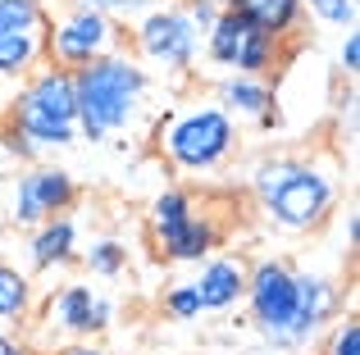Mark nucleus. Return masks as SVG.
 <instances>
[{"label": "nucleus", "mask_w": 360, "mask_h": 355, "mask_svg": "<svg viewBox=\"0 0 360 355\" xmlns=\"http://www.w3.org/2000/svg\"><path fill=\"white\" fill-rule=\"evenodd\" d=\"M78 96V142H110L146 119L150 105V69L128 51H110L73 73Z\"/></svg>", "instance_id": "nucleus-1"}, {"label": "nucleus", "mask_w": 360, "mask_h": 355, "mask_svg": "<svg viewBox=\"0 0 360 355\" xmlns=\"http://www.w3.org/2000/svg\"><path fill=\"white\" fill-rule=\"evenodd\" d=\"M192 292L201 301V310H233L246 296V264L238 255H210L196 264Z\"/></svg>", "instance_id": "nucleus-14"}, {"label": "nucleus", "mask_w": 360, "mask_h": 355, "mask_svg": "<svg viewBox=\"0 0 360 355\" xmlns=\"http://www.w3.org/2000/svg\"><path fill=\"white\" fill-rule=\"evenodd\" d=\"M32 301H37L32 278H27L18 264H5V260H0V328H18V323H27Z\"/></svg>", "instance_id": "nucleus-17"}, {"label": "nucleus", "mask_w": 360, "mask_h": 355, "mask_svg": "<svg viewBox=\"0 0 360 355\" xmlns=\"http://www.w3.org/2000/svg\"><path fill=\"white\" fill-rule=\"evenodd\" d=\"M0 355H37V351L27 347L23 337H14V333L5 328V333H0Z\"/></svg>", "instance_id": "nucleus-26"}, {"label": "nucleus", "mask_w": 360, "mask_h": 355, "mask_svg": "<svg viewBox=\"0 0 360 355\" xmlns=\"http://www.w3.org/2000/svg\"><path fill=\"white\" fill-rule=\"evenodd\" d=\"M55 355H110V351L96 347V342H69V347H60Z\"/></svg>", "instance_id": "nucleus-27"}, {"label": "nucleus", "mask_w": 360, "mask_h": 355, "mask_svg": "<svg viewBox=\"0 0 360 355\" xmlns=\"http://www.w3.org/2000/svg\"><path fill=\"white\" fill-rule=\"evenodd\" d=\"M5 123L37 151V160L51 151L78 146V96H73V73L41 64L32 69L5 105Z\"/></svg>", "instance_id": "nucleus-4"}, {"label": "nucleus", "mask_w": 360, "mask_h": 355, "mask_svg": "<svg viewBox=\"0 0 360 355\" xmlns=\"http://www.w3.org/2000/svg\"><path fill=\"white\" fill-rule=\"evenodd\" d=\"M110 51H123L119 18L96 14L87 5H64L51 18V27H46V64H55V69L78 73Z\"/></svg>", "instance_id": "nucleus-9"}, {"label": "nucleus", "mask_w": 360, "mask_h": 355, "mask_svg": "<svg viewBox=\"0 0 360 355\" xmlns=\"http://www.w3.org/2000/svg\"><path fill=\"white\" fill-rule=\"evenodd\" d=\"M69 5H87L96 14H110V18H141L146 9H155L160 0H69Z\"/></svg>", "instance_id": "nucleus-22"}, {"label": "nucleus", "mask_w": 360, "mask_h": 355, "mask_svg": "<svg viewBox=\"0 0 360 355\" xmlns=\"http://www.w3.org/2000/svg\"><path fill=\"white\" fill-rule=\"evenodd\" d=\"M201 51L214 69L224 73H251V78H269L283 64V41L269 36L264 27H255L251 18H242L238 9H219L214 23L205 27Z\"/></svg>", "instance_id": "nucleus-8"}, {"label": "nucleus", "mask_w": 360, "mask_h": 355, "mask_svg": "<svg viewBox=\"0 0 360 355\" xmlns=\"http://www.w3.org/2000/svg\"><path fill=\"white\" fill-rule=\"evenodd\" d=\"M150 241L174 264H201L219 250V223L183 187H165L150 201Z\"/></svg>", "instance_id": "nucleus-6"}, {"label": "nucleus", "mask_w": 360, "mask_h": 355, "mask_svg": "<svg viewBox=\"0 0 360 355\" xmlns=\"http://www.w3.org/2000/svg\"><path fill=\"white\" fill-rule=\"evenodd\" d=\"M41 323L69 342H91L115 323V301L87 283H64L41 301Z\"/></svg>", "instance_id": "nucleus-12"}, {"label": "nucleus", "mask_w": 360, "mask_h": 355, "mask_svg": "<svg viewBox=\"0 0 360 355\" xmlns=\"http://www.w3.org/2000/svg\"><path fill=\"white\" fill-rule=\"evenodd\" d=\"M214 105L224 114H233L238 123H264L269 128L274 119V87L269 78H251V73H224L219 87H214Z\"/></svg>", "instance_id": "nucleus-13"}, {"label": "nucleus", "mask_w": 360, "mask_h": 355, "mask_svg": "<svg viewBox=\"0 0 360 355\" xmlns=\"http://www.w3.org/2000/svg\"><path fill=\"white\" fill-rule=\"evenodd\" d=\"M319 355H360V319H356V314H347V319H333V323H328Z\"/></svg>", "instance_id": "nucleus-19"}, {"label": "nucleus", "mask_w": 360, "mask_h": 355, "mask_svg": "<svg viewBox=\"0 0 360 355\" xmlns=\"http://www.w3.org/2000/svg\"><path fill=\"white\" fill-rule=\"evenodd\" d=\"M73 201H78V182H73L69 169L60 164H23L9 187V223L18 228H37V223L55 219V214H69Z\"/></svg>", "instance_id": "nucleus-11"}, {"label": "nucleus", "mask_w": 360, "mask_h": 355, "mask_svg": "<svg viewBox=\"0 0 360 355\" xmlns=\"http://www.w3.org/2000/svg\"><path fill=\"white\" fill-rule=\"evenodd\" d=\"M251 196L278 232H315L338 210V173L319 160L274 155L251 169Z\"/></svg>", "instance_id": "nucleus-2"}, {"label": "nucleus", "mask_w": 360, "mask_h": 355, "mask_svg": "<svg viewBox=\"0 0 360 355\" xmlns=\"http://www.w3.org/2000/svg\"><path fill=\"white\" fill-rule=\"evenodd\" d=\"M27 260H32L37 274L69 269L73 260H78V219L55 214V219L37 223V228H32V241H27Z\"/></svg>", "instance_id": "nucleus-15"}, {"label": "nucleus", "mask_w": 360, "mask_h": 355, "mask_svg": "<svg viewBox=\"0 0 360 355\" xmlns=\"http://www.w3.org/2000/svg\"><path fill=\"white\" fill-rule=\"evenodd\" d=\"M9 91H14V87H0V119H5V105H9Z\"/></svg>", "instance_id": "nucleus-28"}, {"label": "nucleus", "mask_w": 360, "mask_h": 355, "mask_svg": "<svg viewBox=\"0 0 360 355\" xmlns=\"http://www.w3.org/2000/svg\"><path fill=\"white\" fill-rule=\"evenodd\" d=\"M229 9H238L242 18H251L255 27H264V32L278 36V41L297 36L301 18H306V5H301V0H233Z\"/></svg>", "instance_id": "nucleus-16"}, {"label": "nucleus", "mask_w": 360, "mask_h": 355, "mask_svg": "<svg viewBox=\"0 0 360 355\" xmlns=\"http://www.w3.org/2000/svg\"><path fill=\"white\" fill-rule=\"evenodd\" d=\"M82 264H87L91 278H119L128 269V246L119 237H101L91 241V250H82Z\"/></svg>", "instance_id": "nucleus-18"}, {"label": "nucleus", "mask_w": 360, "mask_h": 355, "mask_svg": "<svg viewBox=\"0 0 360 355\" xmlns=\"http://www.w3.org/2000/svg\"><path fill=\"white\" fill-rule=\"evenodd\" d=\"M46 14L41 0H0V87H18L46 64Z\"/></svg>", "instance_id": "nucleus-10"}, {"label": "nucleus", "mask_w": 360, "mask_h": 355, "mask_svg": "<svg viewBox=\"0 0 360 355\" xmlns=\"http://www.w3.org/2000/svg\"><path fill=\"white\" fill-rule=\"evenodd\" d=\"M150 142H155L160 160H165L174 173L210 178L238 155L242 123L233 114H224V109L214 105V96L210 100L196 96V100H183V105L169 109V114L155 123V137H150Z\"/></svg>", "instance_id": "nucleus-3"}, {"label": "nucleus", "mask_w": 360, "mask_h": 355, "mask_svg": "<svg viewBox=\"0 0 360 355\" xmlns=\"http://www.w3.org/2000/svg\"><path fill=\"white\" fill-rule=\"evenodd\" d=\"M183 9H187V18H192L201 32L214 23V14H219V5H214V0H183Z\"/></svg>", "instance_id": "nucleus-25"}, {"label": "nucleus", "mask_w": 360, "mask_h": 355, "mask_svg": "<svg viewBox=\"0 0 360 355\" xmlns=\"http://www.w3.org/2000/svg\"><path fill=\"white\" fill-rule=\"evenodd\" d=\"M301 5L328 27H356V0H301Z\"/></svg>", "instance_id": "nucleus-21"}, {"label": "nucleus", "mask_w": 360, "mask_h": 355, "mask_svg": "<svg viewBox=\"0 0 360 355\" xmlns=\"http://www.w3.org/2000/svg\"><path fill=\"white\" fill-rule=\"evenodd\" d=\"M0 151H5L9 160H23V164H37V151H32V146H27V142H23V137H18V133H14V128L5 123V119H0Z\"/></svg>", "instance_id": "nucleus-23"}, {"label": "nucleus", "mask_w": 360, "mask_h": 355, "mask_svg": "<svg viewBox=\"0 0 360 355\" xmlns=\"http://www.w3.org/2000/svg\"><path fill=\"white\" fill-rule=\"evenodd\" d=\"M201 27L187 18L183 5H155L132 23V46L137 60L150 69L169 73V78H187L201 60Z\"/></svg>", "instance_id": "nucleus-7"}, {"label": "nucleus", "mask_w": 360, "mask_h": 355, "mask_svg": "<svg viewBox=\"0 0 360 355\" xmlns=\"http://www.w3.org/2000/svg\"><path fill=\"white\" fill-rule=\"evenodd\" d=\"M165 314L169 319H178V323H192V319H201V301H196V292H192V283H174L165 292Z\"/></svg>", "instance_id": "nucleus-20"}, {"label": "nucleus", "mask_w": 360, "mask_h": 355, "mask_svg": "<svg viewBox=\"0 0 360 355\" xmlns=\"http://www.w3.org/2000/svg\"><path fill=\"white\" fill-rule=\"evenodd\" d=\"M242 305L251 310V323L269 347L278 351H306L310 337L301 328V292L297 269L288 260H255L246 269V296Z\"/></svg>", "instance_id": "nucleus-5"}, {"label": "nucleus", "mask_w": 360, "mask_h": 355, "mask_svg": "<svg viewBox=\"0 0 360 355\" xmlns=\"http://www.w3.org/2000/svg\"><path fill=\"white\" fill-rule=\"evenodd\" d=\"M0 333H5V328H0Z\"/></svg>", "instance_id": "nucleus-30"}, {"label": "nucleus", "mask_w": 360, "mask_h": 355, "mask_svg": "<svg viewBox=\"0 0 360 355\" xmlns=\"http://www.w3.org/2000/svg\"><path fill=\"white\" fill-rule=\"evenodd\" d=\"M214 5H219V9H229V5H233V0H214Z\"/></svg>", "instance_id": "nucleus-29"}, {"label": "nucleus", "mask_w": 360, "mask_h": 355, "mask_svg": "<svg viewBox=\"0 0 360 355\" xmlns=\"http://www.w3.org/2000/svg\"><path fill=\"white\" fill-rule=\"evenodd\" d=\"M338 64H342L347 78H356V69H360V32H356V27H347L342 46H338Z\"/></svg>", "instance_id": "nucleus-24"}]
</instances>
